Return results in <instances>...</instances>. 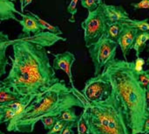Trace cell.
<instances>
[{
	"label": "cell",
	"mask_w": 149,
	"mask_h": 134,
	"mask_svg": "<svg viewBox=\"0 0 149 134\" xmlns=\"http://www.w3.org/2000/svg\"><path fill=\"white\" fill-rule=\"evenodd\" d=\"M73 127H77V123H69L61 132V134H74L72 131Z\"/></svg>",
	"instance_id": "29"
},
{
	"label": "cell",
	"mask_w": 149,
	"mask_h": 134,
	"mask_svg": "<svg viewBox=\"0 0 149 134\" xmlns=\"http://www.w3.org/2000/svg\"><path fill=\"white\" fill-rule=\"evenodd\" d=\"M75 61L76 58L73 54L70 52H65L63 54H54V60L52 63V67L55 70H63L68 75L72 90L76 89L73 84L72 74V64L75 62Z\"/></svg>",
	"instance_id": "9"
},
{
	"label": "cell",
	"mask_w": 149,
	"mask_h": 134,
	"mask_svg": "<svg viewBox=\"0 0 149 134\" xmlns=\"http://www.w3.org/2000/svg\"><path fill=\"white\" fill-rule=\"evenodd\" d=\"M30 13L37 18V20L38 21V23L41 25V26L44 28L45 31L46 30V31H48V32H52V33H54V34L62 35L63 32H62V31L60 30V28H59L58 26H57V25H52L49 24L48 22H46L45 20H44L43 18H39L38 15H36V14H34V13H32V12H30Z\"/></svg>",
	"instance_id": "18"
},
{
	"label": "cell",
	"mask_w": 149,
	"mask_h": 134,
	"mask_svg": "<svg viewBox=\"0 0 149 134\" xmlns=\"http://www.w3.org/2000/svg\"><path fill=\"white\" fill-rule=\"evenodd\" d=\"M138 32L139 30L136 27L133 26L127 21L123 22L122 30L117 39V42L120 47L125 60L127 59V55L134 47V43Z\"/></svg>",
	"instance_id": "8"
},
{
	"label": "cell",
	"mask_w": 149,
	"mask_h": 134,
	"mask_svg": "<svg viewBox=\"0 0 149 134\" xmlns=\"http://www.w3.org/2000/svg\"><path fill=\"white\" fill-rule=\"evenodd\" d=\"M127 22H128L133 26L136 27L141 32H149V23L148 18L143 20H134L129 18Z\"/></svg>",
	"instance_id": "20"
},
{
	"label": "cell",
	"mask_w": 149,
	"mask_h": 134,
	"mask_svg": "<svg viewBox=\"0 0 149 134\" xmlns=\"http://www.w3.org/2000/svg\"><path fill=\"white\" fill-rule=\"evenodd\" d=\"M148 52H149V50H148ZM147 63H148V64H149V56H148V61H147Z\"/></svg>",
	"instance_id": "36"
},
{
	"label": "cell",
	"mask_w": 149,
	"mask_h": 134,
	"mask_svg": "<svg viewBox=\"0 0 149 134\" xmlns=\"http://www.w3.org/2000/svg\"><path fill=\"white\" fill-rule=\"evenodd\" d=\"M146 99H147V103L149 107V90H146Z\"/></svg>",
	"instance_id": "33"
},
{
	"label": "cell",
	"mask_w": 149,
	"mask_h": 134,
	"mask_svg": "<svg viewBox=\"0 0 149 134\" xmlns=\"http://www.w3.org/2000/svg\"><path fill=\"white\" fill-rule=\"evenodd\" d=\"M81 93L88 103L101 104L107 101L113 95V88L110 82L101 74L94 75L86 82Z\"/></svg>",
	"instance_id": "7"
},
{
	"label": "cell",
	"mask_w": 149,
	"mask_h": 134,
	"mask_svg": "<svg viewBox=\"0 0 149 134\" xmlns=\"http://www.w3.org/2000/svg\"><path fill=\"white\" fill-rule=\"evenodd\" d=\"M141 134H149V117H148L143 125V130Z\"/></svg>",
	"instance_id": "30"
},
{
	"label": "cell",
	"mask_w": 149,
	"mask_h": 134,
	"mask_svg": "<svg viewBox=\"0 0 149 134\" xmlns=\"http://www.w3.org/2000/svg\"><path fill=\"white\" fill-rule=\"evenodd\" d=\"M100 74L110 82L113 96L125 117L131 134H141L144 122L149 117V107L146 90L137 80L134 62L113 59Z\"/></svg>",
	"instance_id": "2"
},
{
	"label": "cell",
	"mask_w": 149,
	"mask_h": 134,
	"mask_svg": "<svg viewBox=\"0 0 149 134\" xmlns=\"http://www.w3.org/2000/svg\"><path fill=\"white\" fill-rule=\"evenodd\" d=\"M3 111V123H9L11 119L14 118L15 114L12 109L8 105H1Z\"/></svg>",
	"instance_id": "25"
},
{
	"label": "cell",
	"mask_w": 149,
	"mask_h": 134,
	"mask_svg": "<svg viewBox=\"0 0 149 134\" xmlns=\"http://www.w3.org/2000/svg\"><path fill=\"white\" fill-rule=\"evenodd\" d=\"M15 39H10L9 36L3 32H0V79L6 74V67L8 60L6 57L7 48L14 43Z\"/></svg>",
	"instance_id": "12"
},
{
	"label": "cell",
	"mask_w": 149,
	"mask_h": 134,
	"mask_svg": "<svg viewBox=\"0 0 149 134\" xmlns=\"http://www.w3.org/2000/svg\"><path fill=\"white\" fill-rule=\"evenodd\" d=\"M81 5L87 9L88 11H94L100 4L103 3L102 0H80Z\"/></svg>",
	"instance_id": "22"
},
{
	"label": "cell",
	"mask_w": 149,
	"mask_h": 134,
	"mask_svg": "<svg viewBox=\"0 0 149 134\" xmlns=\"http://www.w3.org/2000/svg\"><path fill=\"white\" fill-rule=\"evenodd\" d=\"M10 1H12V2H15V0H10Z\"/></svg>",
	"instance_id": "39"
},
{
	"label": "cell",
	"mask_w": 149,
	"mask_h": 134,
	"mask_svg": "<svg viewBox=\"0 0 149 134\" xmlns=\"http://www.w3.org/2000/svg\"><path fill=\"white\" fill-rule=\"evenodd\" d=\"M137 74V80L141 87L145 90H149V69L142 70Z\"/></svg>",
	"instance_id": "21"
},
{
	"label": "cell",
	"mask_w": 149,
	"mask_h": 134,
	"mask_svg": "<svg viewBox=\"0 0 149 134\" xmlns=\"http://www.w3.org/2000/svg\"><path fill=\"white\" fill-rule=\"evenodd\" d=\"M20 1V3H21V7L23 6V3H24V0H19Z\"/></svg>",
	"instance_id": "35"
},
{
	"label": "cell",
	"mask_w": 149,
	"mask_h": 134,
	"mask_svg": "<svg viewBox=\"0 0 149 134\" xmlns=\"http://www.w3.org/2000/svg\"><path fill=\"white\" fill-rule=\"evenodd\" d=\"M0 134H4V133H3L2 131H0Z\"/></svg>",
	"instance_id": "37"
},
{
	"label": "cell",
	"mask_w": 149,
	"mask_h": 134,
	"mask_svg": "<svg viewBox=\"0 0 149 134\" xmlns=\"http://www.w3.org/2000/svg\"><path fill=\"white\" fill-rule=\"evenodd\" d=\"M53 134H61V133H53Z\"/></svg>",
	"instance_id": "38"
},
{
	"label": "cell",
	"mask_w": 149,
	"mask_h": 134,
	"mask_svg": "<svg viewBox=\"0 0 149 134\" xmlns=\"http://www.w3.org/2000/svg\"><path fill=\"white\" fill-rule=\"evenodd\" d=\"M58 119L65 121L67 123H77V121L79 119V116L76 115L75 110L73 109V107L64 110L58 116Z\"/></svg>",
	"instance_id": "17"
},
{
	"label": "cell",
	"mask_w": 149,
	"mask_h": 134,
	"mask_svg": "<svg viewBox=\"0 0 149 134\" xmlns=\"http://www.w3.org/2000/svg\"><path fill=\"white\" fill-rule=\"evenodd\" d=\"M77 129H78V134H91L89 126L83 113H81V115L79 117V119L77 121Z\"/></svg>",
	"instance_id": "19"
},
{
	"label": "cell",
	"mask_w": 149,
	"mask_h": 134,
	"mask_svg": "<svg viewBox=\"0 0 149 134\" xmlns=\"http://www.w3.org/2000/svg\"><path fill=\"white\" fill-rule=\"evenodd\" d=\"M123 26V22H117V23H113V24H107L106 30L104 35L107 36V38L113 39L117 41L120 32L122 30Z\"/></svg>",
	"instance_id": "16"
},
{
	"label": "cell",
	"mask_w": 149,
	"mask_h": 134,
	"mask_svg": "<svg viewBox=\"0 0 149 134\" xmlns=\"http://www.w3.org/2000/svg\"><path fill=\"white\" fill-rule=\"evenodd\" d=\"M149 40V32H141L139 31V32L136 35L134 43V47L133 48L135 50L136 52V57L140 56L141 53L143 52V50L146 47V44Z\"/></svg>",
	"instance_id": "15"
},
{
	"label": "cell",
	"mask_w": 149,
	"mask_h": 134,
	"mask_svg": "<svg viewBox=\"0 0 149 134\" xmlns=\"http://www.w3.org/2000/svg\"><path fill=\"white\" fill-rule=\"evenodd\" d=\"M3 86H4V84H3V81H0V89H1V88H2Z\"/></svg>",
	"instance_id": "34"
},
{
	"label": "cell",
	"mask_w": 149,
	"mask_h": 134,
	"mask_svg": "<svg viewBox=\"0 0 149 134\" xmlns=\"http://www.w3.org/2000/svg\"><path fill=\"white\" fill-rule=\"evenodd\" d=\"M3 123V111L2 106L0 105V124Z\"/></svg>",
	"instance_id": "32"
},
{
	"label": "cell",
	"mask_w": 149,
	"mask_h": 134,
	"mask_svg": "<svg viewBox=\"0 0 149 134\" xmlns=\"http://www.w3.org/2000/svg\"><path fill=\"white\" fill-rule=\"evenodd\" d=\"M78 2L79 0H71L69 5L67 6V11L72 16L75 15V13L77 12V4H78Z\"/></svg>",
	"instance_id": "28"
},
{
	"label": "cell",
	"mask_w": 149,
	"mask_h": 134,
	"mask_svg": "<svg viewBox=\"0 0 149 134\" xmlns=\"http://www.w3.org/2000/svg\"><path fill=\"white\" fill-rule=\"evenodd\" d=\"M118 47L117 41L103 35L96 43L88 47L89 55L94 65V75H100L105 66L115 59Z\"/></svg>",
	"instance_id": "5"
},
{
	"label": "cell",
	"mask_w": 149,
	"mask_h": 134,
	"mask_svg": "<svg viewBox=\"0 0 149 134\" xmlns=\"http://www.w3.org/2000/svg\"><path fill=\"white\" fill-rule=\"evenodd\" d=\"M100 7L106 17L107 24H113L117 22L127 21L130 18L125 9L121 6L107 4L104 2L100 4Z\"/></svg>",
	"instance_id": "10"
},
{
	"label": "cell",
	"mask_w": 149,
	"mask_h": 134,
	"mask_svg": "<svg viewBox=\"0 0 149 134\" xmlns=\"http://www.w3.org/2000/svg\"><path fill=\"white\" fill-rule=\"evenodd\" d=\"M59 40L66 41V39L50 32L16 39L11 45L13 56H9L11 68L3 80L4 86L20 96L35 97L58 83L60 80L55 75L45 47H51Z\"/></svg>",
	"instance_id": "1"
},
{
	"label": "cell",
	"mask_w": 149,
	"mask_h": 134,
	"mask_svg": "<svg viewBox=\"0 0 149 134\" xmlns=\"http://www.w3.org/2000/svg\"><path fill=\"white\" fill-rule=\"evenodd\" d=\"M82 113L91 134H131L125 117L115 98L112 97L101 104H86Z\"/></svg>",
	"instance_id": "4"
},
{
	"label": "cell",
	"mask_w": 149,
	"mask_h": 134,
	"mask_svg": "<svg viewBox=\"0 0 149 134\" xmlns=\"http://www.w3.org/2000/svg\"><path fill=\"white\" fill-rule=\"evenodd\" d=\"M146 61L144 59H142L141 57L138 56L135 60V61H134V70L136 73H140L143 70V66L145 65Z\"/></svg>",
	"instance_id": "26"
},
{
	"label": "cell",
	"mask_w": 149,
	"mask_h": 134,
	"mask_svg": "<svg viewBox=\"0 0 149 134\" xmlns=\"http://www.w3.org/2000/svg\"><path fill=\"white\" fill-rule=\"evenodd\" d=\"M18 15L22 17V19L18 20V22L23 27V33L24 35H30L31 33L35 34L41 32H45L44 28L38 23L37 18L30 12H28L27 14H23L22 12H20Z\"/></svg>",
	"instance_id": "11"
},
{
	"label": "cell",
	"mask_w": 149,
	"mask_h": 134,
	"mask_svg": "<svg viewBox=\"0 0 149 134\" xmlns=\"http://www.w3.org/2000/svg\"><path fill=\"white\" fill-rule=\"evenodd\" d=\"M23 96H20L10 88L7 86H3L0 89V105H6L19 100Z\"/></svg>",
	"instance_id": "13"
},
{
	"label": "cell",
	"mask_w": 149,
	"mask_h": 134,
	"mask_svg": "<svg viewBox=\"0 0 149 134\" xmlns=\"http://www.w3.org/2000/svg\"><path fill=\"white\" fill-rule=\"evenodd\" d=\"M106 26L107 20L100 4L94 11H88L87 18L81 24L86 47H90L104 35Z\"/></svg>",
	"instance_id": "6"
},
{
	"label": "cell",
	"mask_w": 149,
	"mask_h": 134,
	"mask_svg": "<svg viewBox=\"0 0 149 134\" xmlns=\"http://www.w3.org/2000/svg\"><path fill=\"white\" fill-rule=\"evenodd\" d=\"M31 2H32V0H24L23 6L21 7V12H23V11H24V8H25L26 6H28Z\"/></svg>",
	"instance_id": "31"
},
{
	"label": "cell",
	"mask_w": 149,
	"mask_h": 134,
	"mask_svg": "<svg viewBox=\"0 0 149 134\" xmlns=\"http://www.w3.org/2000/svg\"><path fill=\"white\" fill-rule=\"evenodd\" d=\"M131 5L135 9H149V0H141L139 3H132Z\"/></svg>",
	"instance_id": "27"
},
{
	"label": "cell",
	"mask_w": 149,
	"mask_h": 134,
	"mask_svg": "<svg viewBox=\"0 0 149 134\" xmlns=\"http://www.w3.org/2000/svg\"><path fill=\"white\" fill-rule=\"evenodd\" d=\"M33 97H32V96H23L19 100H17V101L12 102L11 104H8L14 111L15 117L19 116L20 114H22L24 111L25 108L28 106V104L31 103V101L32 100Z\"/></svg>",
	"instance_id": "14"
},
{
	"label": "cell",
	"mask_w": 149,
	"mask_h": 134,
	"mask_svg": "<svg viewBox=\"0 0 149 134\" xmlns=\"http://www.w3.org/2000/svg\"><path fill=\"white\" fill-rule=\"evenodd\" d=\"M0 24H1V21H0Z\"/></svg>",
	"instance_id": "40"
},
{
	"label": "cell",
	"mask_w": 149,
	"mask_h": 134,
	"mask_svg": "<svg viewBox=\"0 0 149 134\" xmlns=\"http://www.w3.org/2000/svg\"><path fill=\"white\" fill-rule=\"evenodd\" d=\"M68 124H69V123H67V122H65V121H63V120L58 119V120L55 123V125L53 126V127H52L51 130H49L45 134H53L56 133H61V132L64 130V128H65Z\"/></svg>",
	"instance_id": "24"
},
{
	"label": "cell",
	"mask_w": 149,
	"mask_h": 134,
	"mask_svg": "<svg viewBox=\"0 0 149 134\" xmlns=\"http://www.w3.org/2000/svg\"><path fill=\"white\" fill-rule=\"evenodd\" d=\"M58 120V116H48V117H45V118H42L40 119V121L42 122L44 127L46 129V130H51L53 126L55 125V123Z\"/></svg>",
	"instance_id": "23"
},
{
	"label": "cell",
	"mask_w": 149,
	"mask_h": 134,
	"mask_svg": "<svg viewBox=\"0 0 149 134\" xmlns=\"http://www.w3.org/2000/svg\"><path fill=\"white\" fill-rule=\"evenodd\" d=\"M72 107L84 108L81 99L65 81L60 80L46 90L36 95L24 111L11 119L7 131L20 133H31L42 118L58 116L64 110Z\"/></svg>",
	"instance_id": "3"
}]
</instances>
